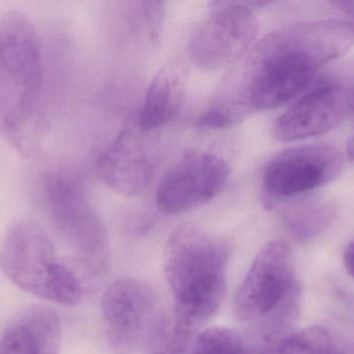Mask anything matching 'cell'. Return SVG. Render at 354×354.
<instances>
[{"mask_svg": "<svg viewBox=\"0 0 354 354\" xmlns=\"http://www.w3.org/2000/svg\"><path fill=\"white\" fill-rule=\"evenodd\" d=\"M353 44L354 31L346 21L299 22L272 31L239 58L218 99L206 110V122L218 130L253 112L287 103Z\"/></svg>", "mask_w": 354, "mask_h": 354, "instance_id": "6da1fadb", "label": "cell"}, {"mask_svg": "<svg viewBox=\"0 0 354 354\" xmlns=\"http://www.w3.org/2000/svg\"><path fill=\"white\" fill-rule=\"evenodd\" d=\"M228 247L225 241L194 224L170 235L164 272L174 293L176 312L162 354L183 353L220 308L226 292Z\"/></svg>", "mask_w": 354, "mask_h": 354, "instance_id": "7a4b0ae2", "label": "cell"}, {"mask_svg": "<svg viewBox=\"0 0 354 354\" xmlns=\"http://www.w3.org/2000/svg\"><path fill=\"white\" fill-rule=\"evenodd\" d=\"M0 266L12 284L44 301L76 306L82 299L80 281L58 261L51 239L35 220L22 218L8 228Z\"/></svg>", "mask_w": 354, "mask_h": 354, "instance_id": "3957f363", "label": "cell"}, {"mask_svg": "<svg viewBox=\"0 0 354 354\" xmlns=\"http://www.w3.org/2000/svg\"><path fill=\"white\" fill-rule=\"evenodd\" d=\"M108 340L116 354H161L171 320L153 289L137 278L114 281L102 301Z\"/></svg>", "mask_w": 354, "mask_h": 354, "instance_id": "277c9868", "label": "cell"}, {"mask_svg": "<svg viewBox=\"0 0 354 354\" xmlns=\"http://www.w3.org/2000/svg\"><path fill=\"white\" fill-rule=\"evenodd\" d=\"M44 191L52 222L60 235L93 272L105 269L109 239L80 181L66 175H50Z\"/></svg>", "mask_w": 354, "mask_h": 354, "instance_id": "5b68a950", "label": "cell"}, {"mask_svg": "<svg viewBox=\"0 0 354 354\" xmlns=\"http://www.w3.org/2000/svg\"><path fill=\"white\" fill-rule=\"evenodd\" d=\"M258 31L257 19L247 4L218 3L192 33L189 56L204 70L224 68L251 49Z\"/></svg>", "mask_w": 354, "mask_h": 354, "instance_id": "8992f818", "label": "cell"}, {"mask_svg": "<svg viewBox=\"0 0 354 354\" xmlns=\"http://www.w3.org/2000/svg\"><path fill=\"white\" fill-rule=\"evenodd\" d=\"M342 168V155L333 145H303L281 152L264 170L266 206L324 186L335 180Z\"/></svg>", "mask_w": 354, "mask_h": 354, "instance_id": "52a82bcc", "label": "cell"}, {"mask_svg": "<svg viewBox=\"0 0 354 354\" xmlns=\"http://www.w3.org/2000/svg\"><path fill=\"white\" fill-rule=\"evenodd\" d=\"M297 285L288 243L272 240L261 247L239 286L233 312L241 321L259 319L278 307Z\"/></svg>", "mask_w": 354, "mask_h": 354, "instance_id": "ba28073f", "label": "cell"}, {"mask_svg": "<svg viewBox=\"0 0 354 354\" xmlns=\"http://www.w3.org/2000/svg\"><path fill=\"white\" fill-rule=\"evenodd\" d=\"M230 177L223 158L208 152H189L166 172L157 189V207L168 215L205 205L220 195Z\"/></svg>", "mask_w": 354, "mask_h": 354, "instance_id": "9c48e42d", "label": "cell"}, {"mask_svg": "<svg viewBox=\"0 0 354 354\" xmlns=\"http://www.w3.org/2000/svg\"><path fill=\"white\" fill-rule=\"evenodd\" d=\"M0 64L20 91V118L32 109L43 77L41 45L35 25L19 10L0 18Z\"/></svg>", "mask_w": 354, "mask_h": 354, "instance_id": "30bf717a", "label": "cell"}, {"mask_svg": "<svg viewBox=\"0 0 354 354\" xmlns=\"http://www.w3.org/2000/svg\"><path fill=\"white\" fill-rule=\"evenodd\" d=\"M351 110V93L338 82L318 85L301 96L272 127V136L295 141L334 130Z\"/></svg>", "mask_w": 354, "mask_h": 354, "instance_id": "8fae6325", "label": "cell"}, {"mask_svg": "<svg viewBox=\"0 0 354 354\" xmlns=\"http://www.w3.org/2000/svg\"><path fill=\"white\" fill-rule=\"evenodd\" d=\"M145 132L129 126L101 152L95 172L102 182L122 197H136L147 189L156 161Z\"/></svg>", "mask_w": 354, "mask_h": 354, "instance_id": "7c38bea8", "label": "cell"}, {"mask_svg": "<svg viewBox=\"0 0 354 354\" xmlns=\"http://www.w3.org/2000/svg\"><path fill=\"white\" fill-rule=\"evenodd\" d=\"M62 340L57 313L48 306H28L4 330L0 354H59Z\"/></svg>", "mask_w": 354, "mask_h": 354, "instance_id": "4fadbf2b", "label": "cell"}, {"mask_svg": "<svg viewBox=\"0 0 354 354\" xmlns=\"http://www.w3.org/2000/svg\"><path fill=\"white\" fill-rule=\"evenodd\" d=\"M185 82L177 64L163 67L153 77L139 114L138 127L145 134L166 126L183 108Z\"/></svg>", "mask_w": 354, "mask_h": 354, "instance_id": "5bb4252c", "label": "cell"}, {"mask_svg": "<svg viewBox=\"0 0 354 354\" xmlns=\"http://www.w3.org/2000/svg\"><path fill=\"white\" fill-rule=\"evenodd\" d=\"M299 299L301 292L295 285L278 307L254 320L251 328L241 336L239 354H282L299 318Z\"/></svg>", "mask_w": 354, "mask_h": 354, "instance_id": "9a60e30c", "label": "cell"}, {"mask_svg": "<svg viewBox=\"0 0 354 354\" xmlns=\"http://www.w3.org/2000/svg\"><path fill=\"white\" fill-rule=\"evenodd\" d=\"M335 218L330 204L322 200H307L287 211L284 222L291 234L301 242L313 240L328 230Z\"/></svg>", "mask_w": 354, "mask_h": 354, "instance_id": "2e32d148", "label": "cell"}, {"mask_svg": "<svg viewBox=\"0 0 354 354\" xmlns=\"http://www.w3.org/2000/svg\"><path fill=\"white\" fill-rule=\"evenodd\" d=\"M241 335L226 328H212L199 333L189 354H239Z\"/></svg>", "mask_w": 354, "mask_h": 354, "instance_id": "e0dca14e", "label": "cell"}, {"mask_svg": "<svg viewBox=\"0 0 354 354\" xmlns=\"http://www.w3.org/2000/svg\"><path fill=\"white\" fill-rule=\"evenodd\" d=\"M282 354H333L330 332L313 326L293 333L285 342Z\"/></svg>", "mask_w": 354, "mask_h": 354, "instance_id": "ac0fdd59", "label": "cell"}, {"mask_svg": "<svg viewBox=\"0 0 354 354\" xmlns=\"http://www.w3.org/2000/svg\"><path fill=\"white\" fill-rule=\"evenodd\" d=\"M330 338L333 354H354V324L339 322Z\"/></svg>", "mask_w": 354, "mask_h": 354, "instance_id": "d6986e66", "label": "cell"}, {"mask_svg": "<svg viewBox=\"0 0 354 354\" xmlns=\"http://www.w3.org/2000/svg\"><path fill=\"white\" fill-rule=\"evenodd\" d=\"M332 4L346 15V22L351 25L354 31V1H336L333 2Z\"/></svg>", "mask_w": 354, "mask_h": 354, "instance_id": "ffe728a7", "label": "cell"}, {"mask_svg": "<svg viewBox=\"0 0 354 354\" xmlns=\"http://www.w3.org/2000/svg\"><path fill=\"white\" fill-rule=\"evenodd\" d=\"M344 264L347 272L354 278V240L345 249Z\"/></svg>", "mask_w": 354, "mask_h": 354, "instance_id": "44dd1931", "label": "cell"}, {"mask_svg": "<svg viewBox=\"0 0 354 354\" xmlns=\"http://www.w3.org/2000/svg\"><path fill=\"white\" fill-rule=\"evenodd\" d=\"M349 157L354 161V137L351 143H349Z\"/></svg>", "mask_w": 354, "mask_h": 354, "instance_id": "7402d4cb", "label": "cell"}, {"mask_svg": "<svg viewBox=\"0 0 354 354\" xmlns=\"http://www.w3.org/2000/svg\"><path fill=\"white\" fill-rule=\"evenodd\" d=\"M351 110L354 112V89L353 93H351Z\"/></svg>", "mask_w": 354, "mask_h": 354, "instance_id": "603a6c76", "label": "cell"}, {"mask_svg": "<svg viewBox=\"0 0 354 354\" xmlns=\"http://www.w3.org/2000/svg\"><path fill=\"white\" fill-rule=\"evenodd\" d=\"M351 306H353V313H354V303L353 301H351Z\"/></svg>", "mask_w": 354, "mask_h": 354, "instance_id": "cb8c5ba5", "label": "cell"}]
</instances>
